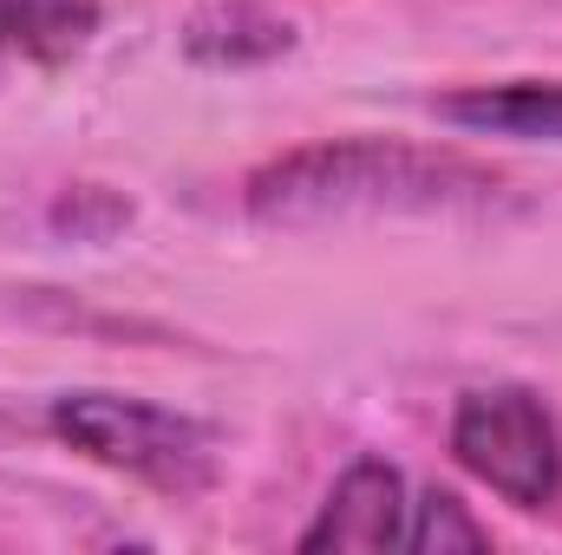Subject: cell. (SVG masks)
<instances>
[{
  "mask_svg": "<svg viewBox=\"0 0 562 555\" xmlns=\"http://www.w3.org/2000/svg\"><path fill=\"white\" fill-rule=\"evenodd\" d=\"M451 457L510 510L537 517L562 503V431L550 406L524 386L464 393L451 412Z\"/></svg>",
  "mask_w": 562,
  "mask_h": 555,
  "instance_id": "obj_3",
  "label": "cell"
},
{
  "mask_svg": "<svg viewBox=\"0 0 562 555\" xmlns=\"http://www.w3.org/2000/svg\"><path fill=\"white\" fill-rule=\"evenodd\" d=\"M53 223H59V229H72V236H86V242H105L112 229H125V223H132V203H125V196H112V190H99V183H79L72 196H59V203H53Z\"/></svg>",
  "mask_w": 562,
  "mask_h": 555,
  "instance_id": "obj_9",
  "label": "cell"
},
{
  "mask_svg": "<svg viewBox=\"0 0 562 555\" xmlns=\"http://www.w3.org/2000/svg\"><path fill=\"white\" fill-rule=\"evenodd\" d=\"M431 112L458 132L484 138L562 144V79H497V86H458L431 99Z\"/></svg>",
  "mask_w": 562,
  "mask_h": 555,
  "instance_id": "obj_5",
  "label": "cell"
},
{
  "mask_svg": "<svg viewBox=\"0 0 562 555\" xmlns=\"http://www.w3.org/2000/svg\"><path fill=\"white\" fill-rule=\"evenodd\" d=\"M294 46V26L262 0H210L183 20V53L196 66L236 72V66H269Z\"/></svg>",
  "mask_w": 562,
  "mask_h": 555,
  "instance_id": "obj_6",
  "label": "cell"
},
{
  "mask_svg": "<svg viewBox=\"0 0 562 555\" xmlns=\"http://www.w3.org/2000/svg\"><path fill=\"white\" fill-rule=\"evenodd\" d=\"M406 477L386 457H353L301 530V550H406Z\"/></svg>",
  "mask_w": 562,
  "mask_h": 555,
  "instance_id": "obj_4",
  "label": "cell"
},
{
  "mask_svg": "<svg viewBox=\"0 0 562 555\" xmlns=\"http://www.w3.org/2000/svg\"><path fill=\"white\" fill-rule=\"evenodd\" d=\"M99 26L92 0H0V59H72Z\"/></svg>",
  "mask_w": 562,
  "mask_h": 555,
  "instance_id": "obj_7",
  "label": "cell"
},
{
  "mask_svg": "<svg viewBox=\"0 0 562 555\" xmlns=\"http://www.w3.org/2000/svg\"><path fill=\"white\" fill-rule=\"evenodd\" d=\"M53 431L99 471H119L157 497H203L216 484V444L196 418L164 412L132 393H59L53 399Z\"/></svg>",
  "mask_w": 562,
  "mask_h": 555,
  "instance_id": "obj_2",
  "label": "cell"
},
{
  "mask_svg": "<svg viewBox=\"0 0 562 555\" xmlns=\"http://www.w3.org/2000/svg\"><path fill=\"white\" fill-rule=\"evenodd\" d=\"M406 550L419 555H451V550H491V530L464 510V497L451 490H425L406 510Z\"/></svg>",
  "mask_w": 562,
  "mask_h": 555,
  "instance_id": "obj_8",
  "label": "cell"
},
{
  "mask_svg": "<svg viewBox=\"0 0 562 555\" xmlns=\"http://www.w3.org/2000/svg\"><path fill=\"white\" fill-rule=\"evenodd\" d=\"M510 203L504 170L406 138H321L281 150L243 183V209L269 229L373 216H491Z\"/></svg>",
  "mask_w": 562,
  "mask_h": 555,
  "instance_id": "obj_1",
  "label": "cell"
}]
</instances>
